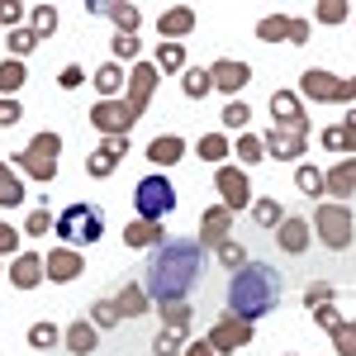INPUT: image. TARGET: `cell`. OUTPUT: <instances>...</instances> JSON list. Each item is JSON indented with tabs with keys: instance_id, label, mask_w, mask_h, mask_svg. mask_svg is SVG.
Wrapping results in <instances>:
<instances>
[{
	"instance_id": "9a60e30c",
	"label": "cell",
	"mask_w": 356,
	"mask_h": 356,
	"mask_svg": "<svg viewBox=\"0 0 356 356\" xmlns=\"http://www.w3.org/2000/svg\"><path fill=\"white\" fill-rule=\"evenodd\" d=\"M86 15H105L119 33H129L138 38V29H143V15H138V5H119V0H90L86 5Z\"/></svg>"
},
{
	"instance_id": "f546056e",
	"label": "cell",
	"mask_w": 356,
	"mask_h": 356,
	"mask_svg": "<svg viewBox=\"0 0 356 356\" xmlns=\"http://www.w3.org/2000/svg\"><path fill=\"white\" fill-rule=\"evenodd\" d=\"M295 186H300V195H314V200H318V195H328V181H323V171H318L314 162L295 166Z\"/></svg>"
},
{
	"instance_id": "3957f363",
	"label": "cell",
	"mask_w": 356,
	"mask_h": 356,
	"mask_svg": "<svg viewBox=\"0 0 356 356\" xmlns=\"http://www.w3.org/2000/svg\"><path fill=\"white\" fill-rule=\"evenodd\" d=\"M57 238H62V247H95L100 243V233H105V209L100 204H86V200H76V204H67L62 214H57Z\"/></svg>"
},
{
	"instance_id": "2e32d148",
	"label": "cell",
	"mask_w": 356,
	"mask_h": 356,
	"mask_svg": "<svg viewBox=\"0 0 356 356\" xmlns=\"http://www.w3.org/2000/svg\"><path fill=\"white\" fill-rule=\"evenodd\" d=\"M233 238V209L228 204H209L200 214V247H219Z\"/></svg>"
},
{
	"instance_id": "ee69618b",
	"label": "cell",
	"mask_w": 356,
	"mask_h": 356,
	"mask_svg": "<svg viewBox=\"0 0 356 356\" xmlns=\"http://www.w3.org/2000/svg\"><path fill=\"white\" fill-rule=\"evenodd\" d=\"M57 342H62V328H57V323H48V318L29 328V347H38V352H48V347H57Z\"/></svg>"
},
{
	"instance_id": "db71d44e",
	"label": "cell",
	"mask_w": 356,
	"mask_h": 356,
	"mask_svg": "<svg viewBox=\"0 0 356 356\" xmlns=\"http://www.w3.org/2000/svg\"><path fill=\"white\" fill-rule=\"evenodd\" d=\"M57 86H62V90H81V86H86V67H76V62H72V67H62Z\"/></svg>"
},
{
	"instance_id": "4dcf8cb0",
	"label": "cell",
	"mask_w": 356,
	"mask_h": 356,
	"mask_svg": "<svg viewBox=\"0 0 356 356\" xmlns=\"http://www.w3.org/2000/svg\"><path fill=\"white\" fill-rule=\"evenodd\" d=\"M157 314H162V328H181V332H191V318H195L191 300H176V304H157Z\"/></svg>"
},
{
	"instance_id": "f907efd6",
	"label": "cell",
	"mask_w": 356,
	"mask_h": 356,
	"mask_svg": "<svg viewBox=\"0 0 356 356\" xmlns=\"http://www.w3.org/2000/svg\"><path fill=\"white\" fill-rule=\"evenodd\" d=\"M19 233H24V228L0 219V257H19Z\"/></svg>"
},
{
	"instance_id": "f5cc1de1",
	"label": "cell",
	"mask_w": 356,
	"mask_h": 356,
	"mask_svg": "<svg viewBox=\"0 0 356 356\" xmlns=\"http://www.w3.org/2000/svg\"><path fill=\"white\" fill-rule=\"evenodd\" d=\"M332 295H337L332 285H323V280H314V285L304 290V304H309V309H318V304H332Z\"/></svg>"
},
{
	"instance_id": "ba28073f",
	"label": "cell",
	"mask_w": 356,
	"mask_h": 356,
	"mask_svg": "<svg viewBox=\"0 0 356 356\" xmlns=\"http://www.w3.org/2000/svg\"><path fill=\"white\" fill-rule=\"evenodd\" d=\"M157 67L152 62H134L129 67V95H124V105H129V119H143V110H147V100H152V90H157Z\"/></svg>"
},
{
	"instance_id": "680465c9",
	"label": "cell",
	"mask_w": 356,
	"mask_h": 356,
	"mask_svg": "<svg viewBox=\"0 0 356 356\" xmlns=\"http://www.w3.org/2000/svg\"><path fill=\"white\" fill-rule=\"evenodd\" d=\"M309 33H314L309 19H290V48H304V43H309Z\"/></svg>"
},
{
	"instance_id": "be15d7a7",
	"label": "cell",
	"mask_w": 356,
	"mask_h": 356,
	"mask_svg": "<svg viewBox=\"0 0 356 356\" xmlns=\"http://www.w3.org/2000/svg\"><path fill=\"white\" fill-rule=\"evenodd\" d=\"M0 280H5V271H0Z\"/></svg>"
},
{
	"instance_id": "4316f807",
	"label": "cell",
	"mask_w": 356,
	"mask_h": 356,
	"mask_svg": "<svg viewBox=\"0 0 356 356\" xmlns=\"http://www.w3.org/2000/svg\"><path fill=\"white\" fill-rule=\"evenodd\" d=\"M24 81H29L24 62H19V57H5V62H0V100H15Z\"/></svg>"
},
{
	"instance_id": "e575fe53",
	"label": "cell",
	"mask_w": 356,
	"mask_h": 356,
	"mask_svg": "<svg viewBox=\"0 0 356 356\" xmlns=\"http://www.w3.org/2000/svg\"><path fill=\"white\" fill-rule=\"evenodd\" d=\"M57 24H62V19H57L53 5H29V29L38 33V43H43L48 33H57Z\"/></svg>"
},
{
	"instance_id": "6125c7cd",
	"label": "cell",
	"mask_w": 356,
	"mask_h": 356,
	"mask_svg": "<svg viewBox=\"0 0 356 356\" xmlns=\"http://www.w3.org/2000/svg\"><path fill=\"white\" fill-rule=\"evenodd\" d=\"M347 86H352V100H356V76H347Z\"/></svg>"
},
{
	"instance_id": "ac0fdd59",
	"label": "cell",
	"mask_w": 356,
	"mask_h": 356,
	"mask_svg": "<svg viewBox=\"0 0 356 356\" xmlns=\"http://www.w3.org/2000/svg\"><path fill=\"white\" fill-rule=\"evenodd\" d=\"M209 76H214V90L238 95V90L252 81V67H247V62H238V57H219V62L209 67Z\"/></svg>"
},
{
	"instance_id": "bcb514c9",
	"label": "cell",
	"mask_w": 356,
	"mask_h": 356,
	"mask_svg": "<svg viewBox=\"0 0 356 356\" xmlns=\"http://www.w3.org/2000/svg\"><path fill=\"white\" fill-rule=\"evenodd\" d=\"M252 219L261 228H280V204L275 200H252Z\"/></svg>"
},
{
	"instance_id": "7402d4cb",
	"label": "cell",
	"mask_w": 356,
	"mask_h": 356,
	"mask_svg": "<svg viewBox=\"0 0 356 356\" xmlns=\"http://www.w3.org/2000/svg\"><path fill=\"white\" fill-rule=\"evenodd\" d=\"M157 29H162V43H176V38L195 33V10L191 5H171V10H162Z\"/></svg>"
},
{
	"instance_id": "cb8c5ba5",
	"label": "cell",
	"mask_w": 356,
	"mask_h": 356,
	"mask_svg": "<svg viewBox=\"0 0 356 356\" xmlns=\"http://www.w3.org/2000/svg\"><path fill=\"white\" fill-rule=\"evenodd\" d=\"M162 243H166L162 223H147V219L124 223V247H143V252H152V247H162Z\"/></svg>"
},
{
	"instance_id": "7dc6e473",
	"label": "cell",
	"mask_w": 356,
	"mask_h": 356,
	"mask_svg": "<svg viewBox=\"0 0 356 356\" xmlns=\"http://www.w3.org/2000/svg\"><path fill=\"white\" fill-rule=\"evenodd\" d=\"M53 228H57V219L48 214V209H33V214L24 219V233H29V238H48Z\"/></svg>"
},
{
	"instance_id": "836d02e7",
	"label": "cell",
	"mask_w": 356,
	"mask_h": 356,
	"mask_svg": "<svg viewBox=\"0 0 356 356\" xmlns=\"http://www.w3.org/2000/svg\"><path fill=\"white\" fill-rule=\"evenodd\" d=\"M181 90H186L191 100H204V95L214 90V76H209V67H186V76H181Z\"/></svg>"
},
{
	"instance_id": "d590c367",
	"label": "cell",
	"mask_w": 356,
	"mask_h": 356,
	"mask_svg": "<svg viewBox=\"0 0 356 356\" xmlns=\"http://www.w3.org/2000/svg\"><path fill=\"white\" fill-rule=\"evenodd\" d=\"M323 181H328V195H332V204H347L356 195V181L342 171V166H332V171H323Z\"/></svg>"
},
{
	"instance_id": "8d00e7d4",
	"label": "cell",
	"mask_w": 356,
	"mask_h": 356,
	"mask_svg": "<svg viewBox=\"0 0 356 356\" xmlns=\"http://www.w3.org/2000/svg\"><path fill=\"white\" fill-rule=\"evenodd\" d=\"M257 38H261V43H280V38L290 43V15H266V19L257 24Z\"/></svg>"
},
{
	"instance_id": "52a82bcc",
	"label": "cell",
	"mask_w": 356,
	"mask_h": 356,
	"mask_svg": "<svg viewBox=\"0 0 356 356\" xmlns=\"http://www.w3.org/2000/svg\"><path fill=\"white\" fill-rule=\"evenodd\" d=\"M300 100H314V105H347L352 100V86L342 76H332L323 67H309L300 76Z\"/></svg>"
},
{
	"instance_id": "74e56055",
	"label": "cell",
	"mask_w": 356,
	"mask_h": 356,
	"mask_svg": "<svg viewBox=\"0 0 356 356\" xmlns=\"http://www.w3.org/2000/svg\"><path fill=\"white\" fill-rule=\"evenodd\" d=\"M223 129H233V134H247V124H252V110H247V100H228L219 114Z\"/></svg>"
},
{
	"instance_id": "6f0895ef",
	"label": "cell",
	"mask_w": 356,
	"mask_h": 356,
	"mask_svg": "<svg viewBox=\"0 0 356 356\" xmlns=\"http://www.w3.org/2000/svg\"><path fill=\"white\" fill-rule=\"evenodd\" d=\"M342 138H347V157H356V110L342 114Z\"/></svg>"
},
{
	"instance_id": "11a10c76",
	"label": "cell",
	"mask_w": 356,
	"mask_h": 356,
	"mask_svg": "<svg viewBox=\"0 0 356 356\" xmlns=\"http://www.w3.org/2000/svg\"><path fill=\"white\" fill-rule=\"evenodd\" d=\"M24 119V105L19 100H0V129H15Z\"/></svg>"
},
{
	"instance_id": "44dd1931",
	"label": "cell",
	"mask_w": 356,
	"mask_h": 356,
	"mask_svg": "<svg viewBox=\"0 0 356 356\" xmlns=\"http://www.w3.org/2000/svg\"><path fill=\"white\" fill-rule=\"evenodd\" d=\"M62 342H67V352H72V356H90L95 347H100V328H95L90 318H76V323L62 328Z\"/></svg>"
},
{
	"instance_id": "9f6ffc18",
	"label": "cell",
	"mask_w": 356,
	"mask_h": 356,
	"mask_svg": "<svg viewBox=\"0 0 356 356\" xmlns=\"http://www.w3.org/2000/svg\"><path fill=\"white\" fill-rule=\"evenodd\" d=\"M323 147H328V152H347V138H342V124H328V129H323Z\"/></svg>"
},
{
	"instance_id": "d4e9b609",
	"label": "cell",
	"mask_w": 356,
	"mask_h": 356,
	"mask_svg": "<svg viewBox=\"0 0 356 356\" xmlns=\"http://www.w3.org/2000/svg\"><path fill=\"white\" fill-rule=\"evenodd\" d=\"M114 304H119V314H124V318H143V314H152V295H147L143 285H134V280L114 295Z\"/></svg>"
},
{
	"instance_id": "91938a15",
	"label": "cell",
	"mask_w": 356,
	"mask_h": 356,
	"mask_svg": "<svg viewBox=\"0 0 356 356\" xmlns=\"http://www.w3.org/2000/svg\"><path fill=\"white\" fill-rule=\"evenodd\" d=\"M181 356H219V352H214V347L200 337V342H186V352H181Z\"/></svg>"
},
{
	"instance_id": "83f0119b",
	"label": "cell",
	"mask_w": 356,
	"mask_h": 356,
	"mask_svg": "<svg viewBox=\"0 0 356 356\" xmlns=\"http://www.w3.org/2000/svg\"><path fill=\"white\" fill-rule=\"evenodd\" d=\"M124 81H129V76H124V67H119V62H105V67H95V76H90V86L100 90V100H114Z\"/></svg>"
},
{
	"instance_id": "5bb4252c",
	"label": "cell",
	"mask_w": 356,
	"mask_h": 356,
	"mask_svg": "<svg viewBox=\"0 0 356 356\" xmlns=\"http://www.w3.org/2000/svg\"><path fill=\"white\" fill-rule=\"evenodd\" d=\"M124 152H129V138H105V143L86 157V176H90V181H110Z\"/></svg>"
},
{
	"instance_id": "94428289",
	"label": "cell",
	"mask_w": 356,
	"mask_h": 356,
	"mask_svg": "<svg viewBox=\"0 0 356 356\" xmlns=\"http://www.w3.org/2000/svg\"><path fill=\"white\" fill-rule=\"evenodd\" d=\"M337 166H342V171H347V176H352V181H356V157H342V162H337Z\"/></svg>"
},
{
	"instance_id": "6da1fadb",
	"label": "cell",
	"mask_w": 356,
	"mask_h": 356,
	"mask_svg": "<svg viewBox=\"0 0 356 356\" xmlns=\"http://www.w3.org/2000/svg\"><path fill=\"white\" fill-rule=\"evenodd\" d=\"M143 271H147L143 290L152 295V304L191 300V290L200 285V271H204V247H200V238H166L162 247H152Z\"/></svg>"
},
{
	"instance_id": "1f68e13d",
	"label": "cell",
	"mask_w": 356,
	"mask_h": 356,
	"mask_svg": "<svg viewBox=\"0 0 356 356\" xmlns=\"http://www.w3.org/2000/svg\"><path fill=\"white\" fill-rule=\"evenodd\" d=\"M152 67L157 72H186V43H157Z\"/></svg>"
},
{
	"instance_id": "b9f144b4",
	"label": "cell",
	"mask_w": 356,
	"mask_h": 356,
	"mask_svg": "<svg viewBox=\"0 0 356 356\" xmlns=\"http://www.w3.org/2000/svg\"><path fill=\"white\" fill-rule=\"evenodd\" d=\"M90 323L105 332V328H119L124 314H119V304H114V300H95V304H90Z\"/></svg>"
},
{
	"instance_id": "30bf717a",
	"label": "cell",
	"mask_w": 356,
	"mask_h": 356,
	"mask_svg": "<svg viewBox=\"0 0 356 356\" xmlns=\"http://www.w3.org/2000/svg\"><path fill=\"white\" fill-rule=\"evenodd\" d=\"M271 114H275V129H285V134H304L309 138V114H304V100L300 90H275L271 95Z\"/></svg>"
},
{
	"instance_id": "681fc988",
	"label": "cell",
	"mask_w": 356,
	"mask_h": 356,
	"mask_svg": "<svg viewBox=\"0 0 356 356\" xmlns=\"http://www.w3.org/2000/svg\"><path fill=\"white\" fill-rule=\"evenodd\" d=\"M24 15H29V5H19V0H0V24L5 29H24Z\"/></svg>"
},
{
	"instance_id": "277c9868",
	"label": "cell",
	"mask_w": 356,
	"mask_h": 356,
	"mask_svg": "<svg viewBox=\"0 0 356 356\" xmlns=\"http://www.w3.org/2000/svg\"><path fill=\"white\" fill-rule=\"evenodd\" d=\"M57 152H62V138L48 129V134H33L24 152H15V171H24L29 181H57Z\"/></svg>"
},
{
	"instance_id": "ffe728a7",
	"label": "cell",
	"mask_w": 356,
	"mask_h": 356,
	"mask_svg": "<svg viewBox=\"0 0 356 356\" xmlns=\"http://www.w3.org/2000/svg\"><path fill=\"white\" fill-rule=\"evenodd\" d=\"M261 143H266V157H275V162H295V157L309 152V138L304 134H285V129L261 134Z\"/></svg>"
},
{
	"instance_id": "60d3db41",
	"label": "cell",
	"mask_w": 356,
	"mask_h": 356,
	"mask_svg": "<svg viewBox=\"0 0 356 356\" xmlns=\"http://www.w3.org/2000/svg\"><path fill=\"white\" fill-rule=\"evenodd\" d=\"M5 48H10V57L24 62V57L38 48V33H33V29H10V33H5Z\"/></svg>"
},
{
	"instance_id": "9c48e42d",
	"label": "cell",
	"mask_w": 356,
	"mask_h": 356,
	"mask_svg": "<svg viewBox=\"0 0 356 356\" xmlns=\"http://www.w3.org/2000/svg\"><path fill=\"white\" fill-rule=\"evenodd\" d=\"M252 328H257V323H243V318L223 314L219 323L209 328V337H204V342H209V347H214L219 356H228V352H243V347H252Z\"/></svg>"
},
{
	"instance_id": "7bdbcfd3",
	"label": "cell",
	"mask_w": 356,
	"mask_h": 356,
	"mask_svg": "<svg viewBox=\"0 0 356 356\" xmlns=\"http://www.w3.org/2000/svg\"><path fill=\"white\" fill-rule=\"evenodd\" d=\"M214 257H219L223 271H243V266H247V252H243V243H238V238L219 243V247H214Z\"/></svg>"
},
{
	"instance_id": "7c38bea8",
	"label": "cell",
	"mask_w": 356,
	"mask_h": 356,
	"mask_svg": "<svg viewBox=\"0 0 356 356\" xmlns=\"http://www.w3.org/2000/svg\"><path fill=\"white\" fill-rule=\"evenodd\" d=\"M90 124L105 138H129L134 134V119H129V105H124V100H100V105L90 110Z\"/></svg>"
},
{
	"instance_id": "e0dca14e",
	"label": "cell",
	"mask_w": 356,
	"mask_h": 356,
	"mask_svg": "<svg viewBox=\"0 0 356 356\" xmlns=\"http://www.w3.org/2000/svg\"><path fill=\"white\" fill-rule=\"evenodd\" d=\"M5 275H10V285H15V290H38V285L48 280L38 252H19V257L10 261V271H5Z\"/></svg>"
},
{
	"instance_id": "484cf974",
	"label": "cell",
	"mask_w": 356,
	"mask_h": 356,
	"mask_svg": "<svg viewBox=\"0 0 356 356\" xmlns=\"http://www.w3.org/2000/svg\"><path fill=\"white\" fill-rule=\"evenodd\" d=\"M15 204H24V181L15 162H0V209H15Z\"/></svg>"
},
{
	"instance_id": "d6986e66",
	"label": "cell",
	"mask_w": 356,
	"mask_h": 356,
	"mask_svg": "<svg viewBox=\"0 0 356 356\" xmlns=\"http://www.w3.org/2000/svg\"><path fill=\"white\" fill-rule=\"evenodd\" d=\"M275 243H280V252L300 257V252H309V243H314V228H309V219L285 214V219H280V228H275Z\"/></svg>"
},
{
	"instance_id": "8992f818",
	"label": "cell",
	"mask_w": 356,
	"mask_h": 356,
	"mask_svg": "<svg viewBox=\"0 0 356 356\" xmlns=\"http://www.w3.org/2000/svg\"><path fill=\"white\" fill-rule=\"evenodd\" d=\"M134 209H138V219L162 223L166 214L176 209V186H171L166 176H143L138 191H134Z\"/></svg>"
},
{
	"instance_id": "d6a6232c",
	"label": "cell",
	"mask_w": 356,
	"mask_h": 356,
	"mask_svg": "<svg viewBox=\"0 0 356 356\" xmlns=\"http://www.w3.org/2000/svg\"><path fill=\"white\" fill-rule=\"evenodd\" d=\"M195 152H200L204 162H219V166H223V157L233 152V143H228V134H200Z\"/></svg>"
},
{
	"instance_id": "8fae6325",
	"label": "cell",
	"mask_w": 356,
	"mask_h": 356,
	"mask_svg": "<svg viewBox=\"0 0 356 356\" xmlns=\"http://www.w3.org/2000/svg\"><path fill=\"white\" fill-rule=\"evenodd\" d=\"M214 191L223 195L219 204H228L233 214H238L243 204H252V181H247V171H243V166H228V162H223L219 171H214Z\"/></svg>"
},
{
	"instance_id": "f1b7e54d",
	"label": "cell",
	"mask_w": 356,
	"mask_h": 356,
	"mask_svg": "<svg viewBox=\"0 0 356 356\" xmlns=\"http://www.w3.org/2000/svg\"><path fill=\"white\" fill-rule=\"evenodd\" d=\"M233 157H243V171H247V166H257V162H266V143H261V134H238Z\"/></svg>"
},
{
	"instance_id": "ab89813d",
	"label": "cell",
	"mask_w": 356,
	"mask_h": 356,
	"mask_svg": "<svg viewBox=\"0 0 356 356\" xmlns=\"http://www.w3.org/2000/svg\"><path fill=\"white\" fill-rule=\"evenodd\" d=\"M186 352V332L181 328H162L152 337V356H181Z\"/></svg>"
},
{
	"instance_id": "816d5d0a",
	"label": "cell",
	"mask_w": 356,
	"mask_h": 356,
	"mask_svg": "<svg viewBox=\"0 0 356 356\" xmlns=\"http://www.w3.org/2000/svg\"><path fill=\"white\" fill-rule=\"evenodd\" d=\"M309 314H314V323H318L323 332H337V328H342V314H337L332 304H318V309H309Z\"/></svg>"
},
{
	"instance_id": "603a6c76",
	"label": "cell",
	"mask_w": 356,
	"mask_h": 356,
	"mask_svg": "<svg viewBox=\"0 0 356 356\" xmlns=\"http://www.w3.org/2000/svg\"><path fill=\"white\" fill-rule=\"evenodd\" d=\"M181 157H186V138L181 134H162L147 143V162L152 166H176Z\"/></svg>"
},
{
	"instance_id": "5b68a950",
	"label": "cell",
	"mask_w": 356,
	"mask_h": 356,
	"mask_svg": "<svg viewBox=\"0 0 356 356\" xmlns=\"http://www.w3.org/2000/svg\"><path fill=\"white\" fill-rule=\"evenodd\" d=\"M309 228L318 233V243L332 247V252H347L356 238V214H352V204H318L314 209V219H309Z\"/></svg>"
},
{
	"instance_id": "f6af8a7d",
	"label": "cell",
	"mask_w": 356,
	"mask_h": 356,
	"mask_svg": "<svg viewBox=\"0 0 356 356\" xmlns=\"http://www.w3.org/2000/svg\"><path fill=\"white\" fill-rule=\"evenodd\" d=\"M347 0H323V5H314V19L318 24H347Z\"/></svg>"
},
{
	"instance_id": "7a4b0ae2",
	"label": "cell",
	"mask_w": 356,
	"mask_h": 356,
	"mask_svg": "<svg viewBox=\"0 0 356 356\" xmlns=\"http://www.w3.org/2000/svg\"><path fill=\"white\" fill-rule=\"evenodd\" d=\"M280 295H285V275L266 261H247L243 271H233V280H228V314L243 318V323H257L280 304Z\"/></svg>"
},
{
	"instance_id": "4fadbf2b",
	"label": "cell",
	"mask_w": 356,
	"mask_h": 356,
	"mask_svg": "<svg viewBox=\"0 0 356 356\" xmlns=\"http://www.w3.org/2000/svg\"><path fill=\"white\" fill-rule=\"evenodd\" d=\"M43 271H48L53 285H72V280L86 271V257L76 252V247H53V252L43 257Z\"/></svg>"
},
{
	"instance_id": "c3c4849f",
	"label": "cell",
	"mask_w": 356,
	"mask_h": 356,
	"mask_svg": "<svg viewBox=\"0 0 356 356\" xmlns=\"http://www.w3.org/2000/svg\"><path fill=\"white\" fill-rule=\"evenodd\" d=\"M332 347H337V356H356V323L352 318H342V328L332 332Z\"/></svg>"
},
{
	"instance_id": "f35d334b",
	"label": "cell",
	"mask_w": 356,
	"mask_h": 356,
	"mask_svg": "<svg viewBox=\"0 0 356 356\" xmlns=\"http://www.w3.org/2000/svg\"><path fill=\"white\" fill-rule=\"evenodd\" d=\"M138 53H143V43H138V38H129V33H114V38H110V62H119V67H124V62L134 67Z\"/></svg>"
},
{
	"instance_id": "e7e4bbea",
	"label": "cell",
	"mask_w": 356,
	"mask_h": 356,
	"mask_svg": "<svg viewBox=\"0 0 356 356\" xmlns=\"http://www.w3.org/2000/svg\"><path fill=\"white\" fill-rule=\"evenodd\" d=\"M285 356H290V352H285Z\"/></svg>"
}]
</instances>
